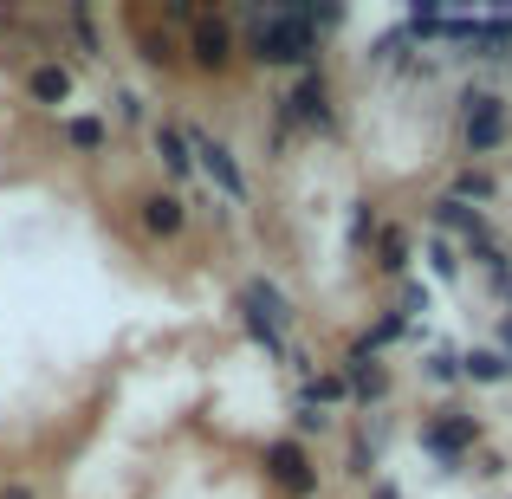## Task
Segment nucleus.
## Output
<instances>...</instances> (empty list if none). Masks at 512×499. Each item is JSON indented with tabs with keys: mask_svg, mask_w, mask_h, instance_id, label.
I'll return each mask as SVG.
<instances>
[{
	"mask_svg": "<svg viewBox=\"0 0 512 499\" xmlns=\"http://www.w3.org/2000/svg\"><path fill=\"white\" fill-rule=\"evenodd\" d=\"M305 13H312V33H318V39H325V33H338V26L350 20L344 7H312V0H305Z\"/></svg>",
	"mask_w": 512,
	"mask_h": 499,
	"instance_id": "nucleus-29",
	"label": "nucleus"
},
{
	"mask_svg": "<svg viewBox=\"0 0 512 499\" xmlns=\"http://www.w3.org/2000/svg\"><path fill=\"white\" fill-rule=\"evenodd\" d=\"M493 299H500V312H512V279H506V286H500V292H493Z\"/></svg>",
	"mask_w": 512,
	"mask_h": 499,
	"instance_id": "nucleus-34",
	"label": "nucleus"
},
{
	"mask_svg": "<svg viewBox=\"0 0 512 499\" xmlns=\"http://www.w3.org/2000/svg\"><path fill=\"white\" fill-rule=\"evenodd\" d=\"M234 312H253V318H266V325L292 331L299 305H292V292L279 286V279H266V273H247V279H240V292H234Z\"/></svg>",
	"mask_w": 512,
	"mask_h": 499,
	"instance_id": "nucleus-11",
	"label": "nucleus"
},
{
	"mask_svg": "<svg viewBox=\"0 0 512 499\" xmlns=\"http://www.w3.org/2000/svg\"><path fill=\"white\" fill-rule=\"evenodd\" d=\"M422 383L454 396V389L467 383V376H461V344H435V350H428V357H422Z\"/></svg>",
	"mask_w": 512,
	"mask_h": 499,
	"instance_id": "nucleus-21",
	"label": "nucleus"
},
{
	"mask_svg": "<svg viewBox=\"0 0 512 499\" xmlns=\"http://www.w3.org/2000/svg\"><path fill=\"white\" fill-rule=\"evenodd\" d=\"M461 59H474V65H512V13H487V20H480V39L461 52Z\"/></svg>",
	"mask_w": 512,
	"mask_h": 499,
	"instance_id": "nucleus-17",
	"label": "nucleus"
},
{
	"mask_svg": "<svg viewBox=\"0 0 512 499\" xmlns=\"http://www.w3.org/2000/svg\"><path fill=\"white\" fill-rule=\"evenodd\" d=\"M415 448L435 461V474H467V461H474L480 448H487V422H480V409H467V402H441V409L422 415V428H415Z\"/></svg>",
	"mask_w": 512,
	"mask_h": 499,
	"instance_id": "nucleus-2",
	"label": "nucleus"
},
{
	"mask_svg": "<svg viewBox=\"0 0 512 499\" xmlns=\"http://www.w3.org/2000/svg\"><path fill=\"white\" fill-rule=\"evenodd\" d=\"M182 130H188V150H195V175H201V182H208L221 201L247 208V201H253V182H247V169H240V156L227 150L221 137H208L201 124H182Z\"/></svg>",
	"mask_w": 512,
	"mask_h": 499,
	"instance_id": "nucleus-7",
	"label": "nucleus"
},
{
	"mask_svg": "<svg viewBox=\"0 0 512 499\" xmlns=\"http://www.w3.org/2000/svg\"><path fill=\"white\" fill-rule=\"evenodd\" d=\"M428 234H441V240H454V247H480V240L493 234V221L480 208H467V201H454V195H435L428 201Z\"/></svg>",
	"mask_w": 512,
	"mask_h": 499,
	"instance_id": "nucleus-10",
	"label": "nucleus"
},
{
	"mask_svg": "<svg viewBox=\"0 0 512 499\" xmlns=\"http://www.w3.org/2000/svg\"><path fill=\"white\" fill-rule=\"evenodd\" d=\"M0 499H39V493L26 487V480H0Z\"/></svg>",
	"mask_w": 512,
	"mask_h": 499,
	"instance_id": "nucleus-33",
	"label": "nucleus"
},
{
	"mask_svg": "<svg viewBox=\"0 0 512 499\" xmlns=\"http://www.w3.org/2000/svg\"><path fill=\"white\" fill-rule=\"evenodd\" d=\"M461 376L474 389H506L512 383V357H506V350H493V344H467L461 350Z\"/></svg>",
	"mask_w": 512,
	"mask_h": 499,
	"instance_id": "nucleus-16",
	"label": "nucleus"
},
{
	"mask_svg": "<svg viewBox=\"0 0 512 499\" xmlns=\"http://www.w3.org/2000/svg\"><path fill=\"white\" fill-rule=\"evenodd\" d=\"M299 402H312V409H325V415H331V409H350V383L338 376V363L305 376V383H299Z\"/></svg>",
	"mask_w": 512,
	"mask_h": 499,
	"instance_id": "nucleus-20",
	"label": "nucleus"
},
{
	"mask_svg": "<svg viewBox=\"0 0 512 499\" xmlns=\"http://www.w3.org/2000/svg\"><path fill=\"white\" fill-rule=\"evenodd\" d=\"M195 72H208V78H221V72H234L240 65V26H234V13L227 7H201V20L188 26V52H182Z\"/></svg>",
	"mask_w": 512,
	"mask_h": 499,
	"instance_id": "nucleus-6",
	"label": "nucleus"
},
{
	"mask_svg": "<svg viewBox=\"0 0 512 499\" xmlns=\"http://www.w3.org/2000/svg\"><path fill=\"white\" fill-rule=\"evenodd\" d=\"M195 20H201L195 0H163V26H195Z\"/></svg>",
	"mask_w": 512,
	"mask_h": 499,
	"instance_id": "nucleus-30",
	"label": "nucleus"
},
{
	"mask_svg": "<svg viewBox=\"0 0 512 499\" xmlns=\"http://www.w3.org/2000/svg\"><path fill=\"white\" fill-rule=\"evenodd\" d=\"M240 20V59H253L260 72H312V65H325V39L312 33V13H305V0H286V7H260V0H247V7H234Z\"/></svg>",
	"mask_w": 512,
	"mask_h": 499,
	"instance_id": "nucleus-1",
	"label": "nucleus"
},
{
	"mask_svg": "<svg viewBox=\"0 0 512 499\" xmlns=\"http://www.w3.org/2000/svg\"><path fill=\"white\" fill-rule=\"evenodd\" d=\"M188 195L182 188H150V195H137V227L143 240H156V247H175V240L188 234Z\"/></svg>",
	"mask_w": 512,
	"mask_h": 499,
	"instance_id": "nucleus-9",
	"label": "nucleus"
},
{
	"mask_svg": "<svg viewBox=\"0 0 512 499\" xmlns=\"http://www.w3.org/2000/svg\"><path fill=\"white\" fill-rule=\"evenodd\" d=\"M487 344H493V350H506V357H512V312H500V325H493V337H487Z\"/></svg>",
	"mask_w": 512,
	"mask_h": 499,
	"instance_id": "nucleus-32",
	"label": "nucleus"
},
{
	"mask_svg": "<svg viewBox=\"0 0 512 499\" xmlns=\"http://www.w3.org/2000/svg\"><path fill=\"white\" fill-rule=\"evenodd\" d=\"M273 124H279V143L286 137H338V91H331L325 65L299 72L286 91H279L273 98Z\"/></svg>",
	"mask_w": 512,
	"mask_h": 499,
	"instance_id": "nucleus-3",
	"label": "nucleus"
},
{
	"mask_svg": "<svg viewBox=\"0 0 512 499\" xmlns=\"http://www.w3.org/2000/svg\"><path fill=\"white\" fill-rule=\"evenodd\" d=\"M441 195H454V201H467V208L487 214L493 201H500V175L480 169V163H467V169H454V175H448V188H441Z\"/></svg>",
	"mask_w": 512,
	"mask_h": 499,
	"instance_id": "nucleus-18",
	"label": "nucleus"
},
{
	"mask_svg": "<svg viewBox=\"0 0 512 499\" xmlns=\"http://www.w3.org/2000/svg\"><path fill=\"white\" fill-rule=\"evenodd\" d=\"M286 435L312 448V441H325V435H331V415H325V409H312V402H299V396H292V428H286Z\"/></svg>",
	"mask_w": 512,
	"mask_h": 499,
	"instance_id": "nucleus-25",
	"label": "nucleus"
},
{
	"mask_svg": "<svg viewBox=\"0 0 512 499\" xmlns=\"http://www.w3.org/2000/svg\"><path fill=\"white\" fill-rule=\"evenodd\" d=\"M72 91H78V72L59 59V52L33 59V72H26V104H39V111H59V104H72Z\"/></svg>",
	"mask_w": 512,
	"mask_h": 499,
	"instance_id": "nucleus-12",
	"label": "nucleus"
},
{
	"mask_svg": "<svg viewBox=\"0 0 512 499\" xmlns=\"http://www.w3.org/2000/svg\"><path fill=\"white\" fill-rule=\"evenodd\" d=\"M117 124H130V130H137V124L150 130V124H156V117H150V98H143L137 85H117V91H111V130H117Z\"/></svg>",
	"mask_w": 512,
	"mask_h": 499,
	"instance_id": "nucleus-23",
	"label": "nucleus"
},
{
	"mask_svg": "<svg viewBox=\"0 0 512 499\" xmlns=\"http://www.w3.org/2000/svg\"><path fill=\"white\" fill-rule=\"evenodd\" d=\"M338 376L350 383V409H363V415H376L389 396H396V370H389L383 357H370V350H357V344H344Z\"/></svg>",
	"mask_w": 512,
	"mask_h": 499,
	"instance_id": "nucleus-8",
	"label": "nucleus"
},
{
	"mask_svg": "<svg viewBox=\"0 0 512 499\" xmlns=\"http://www.w3.org/2000/svg\"><path fill=\"white\" fill-rule=\"evenodd\" d=\"M506 467H512V461H506V448H480L474 461H467V474H474V480H500Z\"/></svg>",
	"mask_w": 512,
	"mask_h": 499,
	"instance_id": "nucleus-28",
	"label": "nucleus"
},
{
	"mask_svg": "<svg viewBox=\"0 0 512 499\" xmlns=\"http://www.w3.org/2000/svg\"><path fill=\"white\" fill-rule=\"evenodd\" d=\"M428 305H435V292H428L422 279L409 273V279H402V286H396V312L409 318V325H422V312H428Z\"/></svg>",
	"mask_w": 512,
	"mask_h": 499,
	"instance_id": "nucleus-26",
	"label": "nucleus"
},
{
	"mask_svg": "<svg viewBox=\"0 0 512 499\" xmlns=\"http://www.w3.org/2000/svg\"><path fill=\"white\" fill-rule=\"evenodd\" d=\"M150 150H156V163H163L169 188L195 182V150H188V130L175 124V117H156V124H150Z\"/></svg>",
	"mask_w": 512,
	"mask_h": 499,
	"instance_id": "nucleus-13",
	"label": "nucleus"
},
{
	"mask_svg": "<svg viewBox=\"0 0 512 499\" xmlns=\"http://www.w3.org/2000/svg\"><path fill=\"white\" fill-rule=\"evenodd\" d=\"M506 72H512V65H506Z\"/></svg>",
	"mask_w": 512,
	"mask_h": 499,
	"instance_id": "nucleus-35",
	"label": "nucleus"
},
{
	"mask_svg": "<svg viewBox=\"0 0 512 499\" xmlns=\"http://www.w3.org/2000/svg\"><path fill=\"white\" fill-rule=\"evenodd\" d=\"M415 260L428 266V279H435V286H461V273H467V253L454 247V240H441V234H428L422 247H415Z\"/></svg>",
	"mask_w": 512,
	"mask_h": 499,
	"instance_id": "nucleus-19",
	"label": "nucleus"
},
{
	"mask_svg": "<svg viewBox=\"0 0 512 499\" xmlns=\"http://www.w3.org/2000/svg\"><path fill=\"white\" fill-rule=\"evenodd\" d=\"M376 201H350V221H344V247L350 253H370V240H376Z\"/></svg>",
	"mask_w": 512,
	"mask_h": 499,
	"instance_id": "nucleus-24",
	"label": "nucleus"
},
{
	"mask_svg": "<svg viewBox=\"0 0 512 499\" xmlns=\"http://www.w3.org/2000/svg\"><path fill=\"white\" fill-rule=\"evenodd\" d=\"M454 130H461V150L474 156H500L512 143V98L500 85H461L454 91Z\"/></svg>",
	"mask_w": 512,
	"mask_h": 499,
	"instance_id": "nucleus-4",
	"label": "nucleus"
},
{
	"mask_svg": "<svg viewBox=\"0 0 512 499\" xmlns=\"http://www.w3.org/2000/svg\"><path fill=\"white\" fill-rule=\"evenodd\" d=\"M260 467H266V487L279 499H318L325 493V474H318V454L292 435H273L260 448Z\"/></svg>",
	"mask_w": 512,
	"mask_h": 499,
	"instance_id": "nucleus-5",
	"label": "nucleus"
},
{
	"mask_svg": "<svg viewBox=\"0 0 512 499\" xmlns=\"http://www.w3.org/2000/svg\"><path fill=\"white\" fill-rule=\"evenodd\" d=\"M59 143H65V156H104L111 150V117L104 111H65L59 117Z\"/></svg>",
	"mask_w": 512,
	"mask_h": 499,
	"instance_id": "nucleus-15",
	"label": "nucleus"
},
{
	"mask_svg": "<svg viewBox=\"0 0 512 499\" xmlns=\"http://www.w3.org/2000/svg\"><path fill=\"white\" fill-rule=\"evenodd\" d=\"M363 499H402V487H396V480H389V474H376L370 487H363Z\"/></svg>",
	"mask_w": 512,
	"mask_h": 499,
	"instance_id": "nucleus-31",
	"label": "nucleus"
},
{
	"mask_svg": "<svg viewBox=\"0 0 512 499\" xmlns=\"http://www.w3.org/2000/svg\"><path fill=\"white\" fill-rule=\"evenodd\" d=\"M137 46H143V65H156V72L182 65V52H175V39H169V33H150V26H143V33H137Z\"/></svg>",
	"mask_w": 512,
	"mask_h": 499,
	"instance_id": "nucleus-27",
	"label": "nucleus"
},
{
	"mask_svg": "<svg viewBox=\"0 0 512 499\" xmlns=\"http://www.w3.org/2000/svg\"><path fill=\"white\" fill-rule=\"evenodd\" d=\"M370 266L389 279V286H402V279L415 273V234L402 221H383V227H376V240H370Z\"/></svg>",
	"mask_w": 512,
	"mask_h": 499,
	"instance_id": "nucleus-14",
	"label": "nucleus"
},
{
	"mask_svg": "<svg viewBox=\"0 0 512 499\" xmlns=\"http://www.w3.org/2000/svg\"><path fill=\"white\" fill-rule=\"evenodd\" d=\"M65 33L78 39V59H104V33H98V20H91V7H65Z\"/></svg>",
	"mask_w": 512,
	"mask_h": 499,
	"instance_id": "nucleus-22",
	"label": "nucleus"
}]
</instances>
